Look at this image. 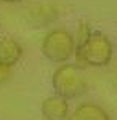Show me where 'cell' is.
Returning <instances> with one entry per match:
<instances>
[{"label":"cell","mask_w":117,"mask_h":120,"mask_svg":"<svg viewBox=\"0 0 117 120\" xmlns=\"http://www.w3.org/2000/svg\"><path fill=\"white\" fill-rule=\"evenodd\" d=\"M75 59L79 66H93V67H104L112 59V43L106 35L99 32H91L88 40L75 48Z\"/></svg>","instance_id":"obj_1"},{"label":"cell","mask_w":117,"mask_h":120,"mask_svg":"<svg viewBox=\"0 0 117 120\" xmlns=\"http://www.w3.org/2000/svg\"><path fill=\"white\" fill-rule=\"evenodd\" d=\"M55 94L64 99H74L85 91L87 85L82 77L79 67L74 64H61L53 72L51 77Z\"/></svg>","instance_id":"obj_2"},{"label":"cell","mask_w":117,"mask_h":120,"mask_svg":"<svg viewBox=\"0 0 117 120\" xmlns=\"http://www.w3.org/2000/svg\"><path fill=\"white\" fill-rule=\"evenodd\" d=\"M75 51V40L71 32L55 29L42 40V55L51 63H66Z\"/></svg>","instance_id":"obj_3"},{"label":"cell","mask_w":117,"mask_h":120,"mask_svg":"<svg viewBox=\"0 0 117 120\" xmlns=\"http://www.w3.org/2000/svg\"><path fill=\"white\" fill-rule=\"evenodd\" d=\"M40 112H42V117L45 120H66L69 115L67 99H64L58 94L48 96L42 101Z\"/></svg>","instance_id":"obj_4"},{"label":"cell","mask_w":117,"mask_h":120,"mask_svg":"<svg viewBox=\"0 0 117 120\" xmlns=\"http://www.w3.org/2000/svg\"><path fill=\"white\" fill-rule=\"evenodd\" d=\"M66 120H111L108 112L95 102H83L77 106Z\"/></svg>","instance_id":"obj_5"},{"label":"cell","mask_w":117,"mask_h":120,"mask_svg":"<svg viewBox=\"0 0 117 120\" xmlns=\"http://www.w3.org/2000/svg\"><path fill=\"white\" fill-rule=\"evenodd\" d=\"M23 56V48L15 38H2L0 40V64L13 67L18 64V61Z\"/></svg>","instance_id":"obj_6"},{"label":"cell","mask_w":117,"mask_h":120,"mask_svg":"<svg viewBox=\"0 0 117 120\" xmlns=\"http://www.w3.org/2000/svg\"><path fill=\"white\" fill-rule=\"evenodd\" d=\"M90 35H91L90 26H88L87 22H80V24H79V30H77V37H74V40H75V48H80V46L88 40Z\"/></svg>","instance_id":"obj_7"},{"label":"cell","mask_w":117,"mask_h":120,"mask_svg":"<svg viewBox=\"0 0 117 120\" xmlns=\"http://www.w3.org/2000/svg\"><path fill=\"white\" fill-rule=\"evenodd\" d=\"M11 75V67L0 64V83H5Z\"/></svg>","instance_id":"obj_8"},{"label":"cell","mask_w":117,"mask_h":120,"mask_svg":"<svg viewBox=\"0 0 117 120\" xmlns=\"http://www.w3.org/2000/svg\"><path fill=\"white\" fill-rule=\"evenodd\" d=\"M3 2H7V3H18L21 0H3Z\"/></svg>","instance_id":"obj_9"}]
</instances>
